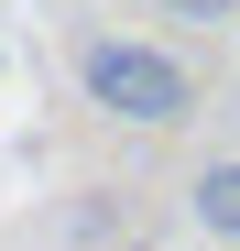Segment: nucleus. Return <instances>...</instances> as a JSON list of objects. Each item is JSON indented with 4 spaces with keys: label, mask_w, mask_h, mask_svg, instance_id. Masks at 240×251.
Returning <instances> with one entry per match:
<instances>
[{
    "label": "nucleus",
    "mask_w": 240,
    "mask_h": 251,
    "mask_svg": "<svg viewBox=\"0 0 240 251\" xmlns=\"http://www.w3.org/2000/svg\"><path fill=\"white\" fill-rule=\"evenodd\" d=\"M76 76H88V99H98L109 120H142V131H164V120L196 109V76H186L164 44H131V33H88Z\"/></svg>",
    "instance_id": "f257e3e1"
},
{
    "label": "nucleus",
    "mask_w": 240,
    "mask_h": 251,
    "mask_svg": "<svg viewBox=\"0 0 240 251\" xmlns=\"http://www.w3.org/2000/svg\"><path fill=\"white\" fill-rule=\"evenodd\" d=\"M196 229H218V240H240V153L196 175Z\"/></svg>",
    "instance_id": "f03ea898"
},
{
    "label": "nucleus",
    "mask_w": 240,
    "mask_h": 251,
    "mask_svg": "<svg viewBox=\"0 0 240 251\" xmlns=\"http://www.w3.org/2000/svg\"><path fill=\"white\" fill-rule=\"evenodd\" d=\"M240 0H164V22H229Z\"/></svg>",
    "instance_id": "7ed1b4c3"
}]
</instances>
